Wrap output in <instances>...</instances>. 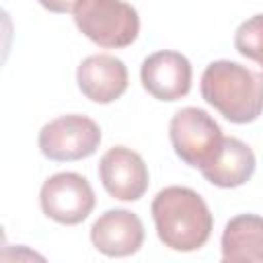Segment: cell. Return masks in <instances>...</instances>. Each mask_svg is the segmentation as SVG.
<instances>
[{"mask_svg": "<svg viewBox=\"0 0 263 263\" xmlns=\"http://www.w3.org/2000/svg\"><path fill=\"white\" fill-rule=\"evenodd\" d=\"M150 212L160 242L171 251H199L210 240L214 216L203 197L189 187L171 185L160 189Z\"/></svg>", "mask_w": 263, "mask_h": 263, "instance_id": "cell-1", "label": "cell"}, {"mask_svg": "<svg viewBox=\"0 0 263 263\" xmlns=\"http://www.w3.org/2000/svg\"><path fill=\"white\" fill-rule=\"evenodd\" d=\"M201 97L230 123H253L263 113V72L232 60L210 62L201 74Z\"/></svg>", "mask_w": 263, "mask_h": 263, "instance_id": "cell-2", "label": "cell"}, {"mask_svg": "<svg viewBox=\"0 0 263 263\" xmlns=\"http://www.w3.org/2000/svg\"><path fill=\"white\" fill-rule=\"evenodd\" d=\"M72 14L78 31L105 49H123L140 33L138 10L125 0H80Z\"/></svg>", "mask_w": 263, "mask_h": 263, "instance_id": "cell-3", "label": "cell"}, {"mask_svg": "<svg viewBox=\"0 0 263 263\" xmlns=\"http://www.w3.org/2000/svg\"><path fill=\"white\" fill-rule=\"evenodd\" d=\"M168 138L175 154L191 168H203L218 154L224 134L216 119L199 107L179 109L168 123Z\"/></svg>", "mask_w": 263, "mask_h": 263, "instance_id": "cell-4", "label": "cell"}, {"mask_svg": "<svg viewBox=\"0 0 263 263\" xmlns=\"http://www.w3.org/2000/svg\"><path fill=\"white\" fill-rule=\"evenodd\" d=\"M37 144L41 154L49 160H82L97 152L101 144V127L86 115H60L41 127Z\"/></svg>", "mask_w": 263, "mask_h": 263, "instance_id": "cell-5", "label": "cell"}, {"mask_svg": "<svg viewBox=\"0 0 263 263\" xmlns=\"http://www.w3.org/2000/svg\"><path fill=\"white\" fill-rule=\"evenodd\" d=\"M95 191L88 179L72 171L51 175L39 191L41 212L53 222L66 226L84 222L95 210Z\"/></svg>", "mask_w": 263, "mask_h": 263, "instance_id": "cell-6", "label": "cell"}, {"mask_svg": "<svg viewBox=\"0 0 263 263\" xmlns=\"http://www.w3.org/2000/svg\"><path fill=\"white\" fill-rule=\"evenodd\" d=\"M99 179L105 191L119 201H138L150 185L144 158L127 146H113L101 156Z\"/></svg>", "mask_w": 263, "mask_h": 263, "instance_id": "cell-7", "label": "cell"}, {"mask_svg": "<svg viewBox=\"0 0 263 263\" xmlns=\"http://www.w3.org/2000/svg\"><path fill=\"white\" fill-rule=\"evenodd\" d=\"M191 62L173 49L150 53L140 68V80L148 95L158 101H179L191 90Z\"/></svg>", "mask_w": 263, "mask_h": 263, "instance_id": "cell-8", "label": "cell"}, {"mask_svg": "<svg viewBox=\"0 0 263 263\" xmlns=\"http://www.w3.org/2000/svg\"><path fill=\"white\" fill-rule=\"evenodd\" d=\"M90 242L107 257H129L144 245V224L132 210H107L90 226Z\"/></svg>", "mask_w": 263, "mask_h": 263, "instance_id": "cell-9", "label": "cell"}, {"mask_svg": "<svg viewBox=\"0 0 263 263\" xmlns=\"http://www.w3.org/2000/svg\"><path fill=\"white\" fill-rule=\"evenodd\" d=\"M76 82L88 101L109 105L127 90V66L109 53L88 55L76 68Z\"/></svg>", "mask_w": 263, "mask_h": 263, "instance_id": "cell-10", "label": "cell"}, {"mask_svg": "<svg viewBox=\"0 0 263 263\" xmlns=\"http://www.w3.org/2000/svg\"><path fill=\"white\" fill-rule=\"evenodd\" d=\"M257 160L249 144L234 136H224V142L210 164L201 168L208 183L220 189H234L245 185L255 173Z\"/></svg>", "mask_w": 263, "mask_h": 263, "instance_id": "cell-11", "label": "cell"}, {"mask_svg": "<svg viewBox=\"0 0 263 263\" xmlns=\"http://www.w3.org/2000/svg\"><path fill=\"white\" fill-rule=\"evenodd\" d=\"M222 261L263 263V216L238 214L230 218L222 232Z\"/></svg>", "mask_w": 263, "mask_h": 263, "instance_id": "cell-12", "label": "cell"}, {"mask_svg": "<svg viewBox=\"0 0 263 263\" xmlns=\"http://www.w3.org/2000/svg\"><path fill=\"white\" fill-rule=\"evenodd\" d=\"M234 47L242 58L255 62L263 70V14L249 16L238 25L234 33Z\"/></svg>", "mask_w": 263, "mask_h": 263, "instance_id": "cell-13", "label": "cell"}, {"mask_svg": "<svg viewBox=\"0 0 263 263\" xmlns=\"http://www.w3.org/2000/svg\"><path fill=\"white\" fill-rule=\"evenodd\" d=\"M80 0H39V4L49 10V12H55V14H66V12H74L76 4Z\"/></svg>", "mask_w": 263, "mask_h": 263, "instance_id": "cell-14", "label": "cell"}]
</instances>
